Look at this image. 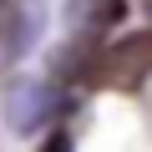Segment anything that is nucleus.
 <instances>
[{"instance_id": "f257e3e1", "label": "nucleus", "mask_w": 152, "mask_h": 152, "mask_svg": "<svg viewBox=\"0 0 152 152\" xmlns=\"http://www.w3.org/2000/svg\"><path fill=\"white\" fill-rule=\"evenodd\" d=\"M147 76H152V31H132L81 66L86 86H112V91H132Z\"/></svg>"}, {"instance_id": "f03ea898", "label": "nucleus", "mask_w": 152, "mask_h": 152, "mask_svg": "<svg viewBox=\"0 0 152 152\" xmlns=\"http://www.w3.org/2000/svg\"><path fill=\"white\" fill-rule=\"evenodd\" d=\"M66 10H71V31L76 36H81V31L96 36V31H112L127 15V0H71Z\"/></svg>"}, {"instance_id": "7ed1b4c3", "label": "nucleus", "mask_w": 152, "mask_h": 152, "mask_svg": "<svg viewBox=\"0 0 152 152\" xmlns=\"http://www.w3.org/2000/svg\"><path fill=\"white\" fill-rule=\"evenodd\" d=\"M20 46H26V26H20V10H15V5H0V61L20 56Z\"/></svg>"}, {"instance_id": "20e7f679", "label": "nucleus", "mask_w": 152, "mask_h": 152, "mask_svg": "<svg viewBox=\"0 0 152 152\" xmlns=\"http://www.w3.org/2000/svg\"><path fill=\"white\" fill-rule=\"evenodd\" d=\"M41 152H76V147H71V137H66V132H51V137L41 142Z\"/></svg>"}]
</instances>
